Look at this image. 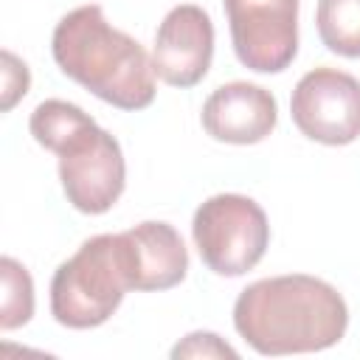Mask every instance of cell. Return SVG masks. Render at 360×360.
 <instances>
[{
	"label": "cell",
	"mask_w": 360,
	"mask_h": 360,
	"mask_svg": "<svg viewBox=\"0 0 360 360\" xmlns=\"http://www.w3.org/2000/svg\"><path fill=\"white\" fill-rule=\"evenodd\" d=\"M59 180L68 202L82 214L110 211L127 183L121 143L98 124L76 132L59 152Z\"/></svg>",
	"instance_id": "5b68a950"
},
{
	"label": "cell",
	"mask_w": 360,
	"mask_h": 360,
	"mask_svg": "<svg viewBox=\"0 0 360 360\" xmlns=\"http://www.w3.org/2000/svg\"><path fill=\"white\" fill-rule=\"evenodd\" d=\"M172 357L174 360H180V357H231V360H236V349L228 346L214 332H191L172 349Z\"/></svg>",
	"instance_id": "5bb4252c"
},
{
	"label": "cell",
	"mask_w": 360,
	"mask_h": 360,
	"mask_svg": "<svg viewBox=\"0 0 360 360\" xmlns=\"http://www.w3.org/2000/svg\"><path fill=\"white\" fill-rule=\"evenodd\" d=\"M315 22L321 42L332 53L360 56V0H318Z\"/></svg>",
	"instance_id": "7c38bea8"
},
{
	"label": "cell",
	"mask_w": 360,
	"mask_h": 360,
	"mask_svg": "<svg viewBox=\"0 0 360 360\" xmlns=\"http://www.w3.org/2000/svg\"><path fill=\"white\" fill-rule=\"evenodd\" d=\"M290 112L309 141L346 146L360 135V79L335 68H315L298 79Z\"/></svg>",
	"instance_id": "52a82bcc"
},
{
	"label": "cell",
	"mask_w": 360,
	"mask_h": 360,
	"mask_svg": "<svg viewBox=\"0 0 360 360\" xmlns=\"http://www.w3.org/2000/svg\"><path fill=\"white\" fill-rule=\"evenodd\" d=\"M96 124L93 115H87L82 107L62 101V98H45L42 104L34 107L31 118H28V129L34 135V141L39 146H45L48 152H59L76 132H82L84 127Z\"/></svg>",
	"instance_id": "8fae6325"
},
{
	"label": "cell",
	"mask_w": 360,
	"mask_h": 360,
	"mask_svg": "<svg viewBox=\"0 0 360 360\" xmlns=\"http://www.w3.org/2000/svg\"><path fill=\"white\" fill-rule=\"evenodd\" d=\"M3 59V101H0V110L8 112L25 93H28V84H31V73L25 68L22 59H17L11 51H3L0 53Z\"/></svg>",
	"instance_id": "9a60e30c"
},
{
	"label": "cell",
	"mask_w": 360,
	"mask_h": 360,
	"mask_svg": "<svg viewBox=\"0 0 360 360\" xmlns=\"http://www.w3.org/2000/svg\"><path fill=\"white\" fill-rule=\"evenodd\" d=\"M129 290L118 233L87 239L51 278V315L68 329L101 326Z\"/></svg>",
	"instance_id": "3957f363"
},
{
	"label": "cell",
	"mask_w": 360,
	"mask_h": 360,
	"mask_svg": "<svg viewBox=\"0 0 360 360\" xmlns=\"http://www.w3.org/2000/svg\"><path fill=\"white\" fill-rule=\"evenodd\" d=\"M202 129L222 143H259L264 141L276 121L278 104L270 90L250 82H228L217 87L202 104Z\"/></svg>",
	"instance_id": "9c48e42d"
},
{
	"label": "cell",
	"mask_w": 360,
	"mask_h": 360,
	"mask_svg": "<svg viewBox=\"0 0 360 360\" xmlns=\"http://www.w3.org/2000/svg\"><path fill=\"white\" fill-rule=\"evenodd\" d=\"M51 53L65 76L118 110H143L155 101L152 56L138 39L112 28L96 3L56 22Z\"/></svg>",
	"instance_id": "7a4b0ae2"
},
{
	"label": "cell",
	"mask_w": 360,
	"mask_h": 360,
	"mask_svg": "<svg viewBox=\"0 0 360 360\" xmlns=\"http://www.w3.org/2000/svg\"><path fill=\"white\" fill-rule=\"evenodd\" d=\"M121 253L127 264L129 290L152 292L177 287L188 273V250L169 222H141L124 233Z\"/></svg>",
	"instance_id": "30bf717a"
},
{
	"label": "cell",
	"mask_w": 360,
	"mask_h": 360,
	"mask_svg": "<svg viewBox=\"0 0 360 360\" xmlns=\"http://www.w3.org/2000/svg\"><path fill=\"white\" fill-rule=\"evenodd\" d=\"M0 281H3L0 329L8 332V329H17V326L31 321V315H34V281H31L28 270L11 256L0 259Z\"/></svg>",
	"instance_id": "4fadbf2b"
},
{
	"label": "cell",
	"mask_w": 360,
	"mask_h": 360,
	"mask_svg": "<svg viewBox=\"0 0 360 360\" xmlns=\"http://www.w3.org/2000/svg\"><path fill=\"white\" fill-rule=\"evenodd\" d=\"M191 236L208 270L217 276H242L262 262L270 245V222L256 200L214 194L194 211Z\"/></svg>",
	"instance_id": "277c9868"
},
{
	"label": "cell",
	"mask_w": 360,
	"mask_h": 360,
	"mask_svg": "<svg viewBox=\"0 0 360 360\" xmlns=\"http://www.w3.org/2000/svg\"><path fill=\"white\" fill-rule=\"evenodd\" d=\"M214 59V22L194 3L174 6L155 34L152 68L172 87H194L205 79Z\"/></svg>",
	"instance_id": "ba28073f"
},
{
	"label": "cell",
	"mask_w": 360,
	"mask_h": 360,
	"mask_svg": "<svg viewBox=\"0 0 360 360\" xmlns=\"http://www.w3.org/2000/svg\"><path fill=\"white\" fill-rule=\"evenodd\" d=\"M236 59L256 73H281L298 53V0H222Z\"/></svg>",
	"instance_id": "8992f818"
},
{
	"label": "cell",
	"mask_w": 360,
	"mask_h": 360,
	"mask_svg": "<svg viewBox=\"0 0 360 360\" xmlns=\"http://www.w3.org/2000/svg\"><path fill=\"white\" fill-rule=\"evenodd\" d=\"M233 326L259 354L321 352L346 335L349 307L323 278L304 273L273 276L239 292Z\"/></svg>",
	"instance_id": "6da1fadb"
}]
</instances>
